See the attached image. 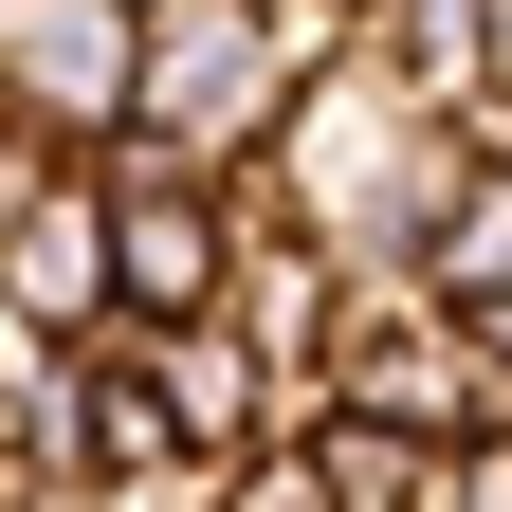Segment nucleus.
<instances>
[{
    "label": "nucleus",
    "mask_w": 512,
    "mask_h": 512,
    "mask_svg": "<svg viewBox=\"0 0 512 512\" xmlns=\"http://www.w3.org/2000/svg\"><path fill=\"white\" fill-rule=\"evenodd\" d=\"M293 92H311V55L256 19V0H165V19H147V92H128V147L238 183V165H275Z\"/></svg>",
    "instance_id": "obj_1"
},
{
    "label": "nucleus",
    "mask_w": 512,
    "mask_h": 512,
    "mask_svg": "<svg viewBox=\"0 0 512 512\" xmlns=\"http://www.w3.org/2000/svg\"><path fill=\"white\" fill-rule=\"evenodd\" d=\"M128 92H147V19H128V0H0V110H19L37 147L110 165Z\"/></svg>",
    "instance_id": "obj_2"
},
{
    "label": "nucleus",
    "mask_w": 512,
    "mask_h": 512,
    "mask_svg": "<svg viewBox=\"0 0 512 512\" xmlns=\"http://www.w3.org/2000/svg\"><path fill=\"white\" fill-rule=\"evenodd\" d=\"M110 183V220H128V330H220L238 311V183H202V165H165V147H110L92 165Z\"/></svg>",
    "instance_id": "obj_3"
},
{
    "label": "nucleus",
    "mask_w": 512,
    "mask_h": 512,
    "mask_svg": "<svg viewBox=\"0 0 512 512\" xmlns=\"http://www.w3.org/2000/svg\"><path fill=\"white\" fill-rule=\"evenodd\" d=\"M0 311H19L37 348H110V330H128V220H110V183H92V165L55 183L19 238H0Z\"/></svg>",
    "instance_id": "obj_4"
},
{
    "label": "nucleus",
    "mask_w": 512,
    "mask_h": 512,
    "mask_svg": "<svg viewBox=\"0 0 512 512\" xmlns=\"http://www.w3.org/2000/svg\"><path fill=\"white\" fill-rule=\"evenodd\" d=\"M403 275H421L439 311H476V330L512 311V147H458V183H439V220H421Z\"/></svg>",
    "instance_id": "obj_5"
},
{
    "label": "nucleus",
    "mask_w": 512,
    "mask_h": 512,
    "mask_svg": "<svg viewBox=\"0 0 512 512\" xmlns=\"http://www.w3.org/2000/svg\"><path fill=\"white\" fill-rule=\"evenodd\" d=\"M366 55H384V74H403L439 128H494V0H384Z\"/></svg>",
    "instance_id": "obj_6"
},
{
    "label": "nucleus",
    "mask_w": 512,
    "mask_h": 512,
    "mask_svg": "<svg viewBox=\"0 0 512 512\" xmlns=\"http://www.w3.org/2000/svg\"><path fill=\"white\" fill-rule=\"evenodd\" d=\"M202 512H348V494H330V458L293 439V458H238V476H202Z\"/></svg>",
    "instance_id": "obj_7"
},
{
    "label": "nucleus",
    "mask_w": 512,
    "mask_h": 512,
    "mask_svg": "<svg viewBox=\"0 0 512 512\" xmlns=\"http://www.w3.org/2000/svg\"><path fill=\"white\" fill-rule=\"evenodd\" d=\"M55 183H74V147H37V128H19V110H0V238H19V220L55 202Z\"/></svg>",
    "instance_id": "obj_8"
},
{
    "label": "nucleus",
    "mask_w": 512,
    "mask_h": 512,
    "mask_svg": "<svg viewBox=\"0 0 512 512\" xmlns=\"http://www.w3.org/2000/svg\"><path fill=\"white\" fill-rule=\"evenodd\" d=\"M458 512H512V439H476V458H458Z\"/></svg>",
    "instance_id": "obj_9"
},
{
    "label": "nucleus",
    "mask_w": 512,
    "mask_h": 512,
    "mask_svg": "<svg viewBox=\"0 0 512 512\" xmlns=\"http://www.w3.org/2000/svg\"><path fill=\"white\" fill-rule=\"evenodd\" d=\"M494 128H512V0H494ZM494 128H476V147H494Z\"/></svg>",
    "instance_id": "obj_10"
},
{
    "label": "nucleus",
    "mask_w": 512,
    "mask_h": 512,
    "mask_svg": "<svg viewBox=\"0 0 512 512\" xmlns=\"http://www.w3.org/2000/svg\"><path fill=\"white\" fill-rule=\"evenodd\" d=\"M128 19H165V0H128Z\"/></svg>",
    "instance_id": "obj_11"
},
{
    "label": "nucleus",
    "mask_w": 512,
    "mask_h": 512,
    "mask_svg": "<svg viewBox=\"0 0 512 512\" xmlns=\"http://www.w3.org/2000/svg\"><path fill=\"white\" fill-rule=\"evenodd\" d=\"M494 147H512V128H494Z\"/></svg>",
    "instance_id": "obj_12"
}]
</instances>
